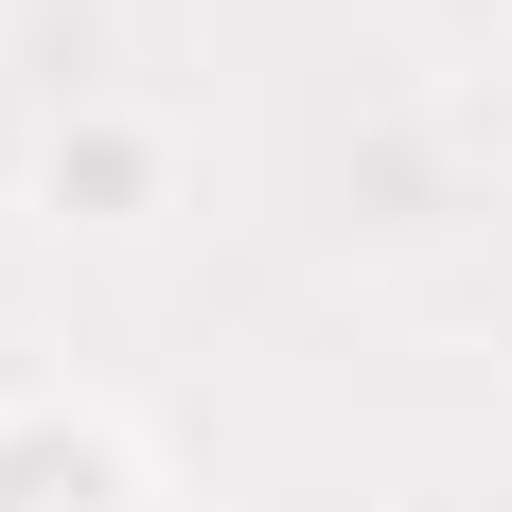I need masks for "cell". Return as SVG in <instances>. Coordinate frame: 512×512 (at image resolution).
I'll return each mask as SVG.
<instances>
[{
    "label": "cell",
    "instance_id": "6da1fadb",
    "mask_svg": "<svg viewBox=\"0 0 512 512\" xmlns=\"http://www.w3.org/2000/svg\"><path fill=\"white\" fill-rule=\"evenodd\" d=\"M0 512H124V460L89 424H0Z\"/></svg>",
    "mask_w": 512,
    "mask_h": 512
}]
</instances>
